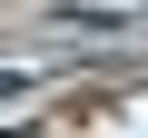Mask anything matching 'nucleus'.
<instances>
[{
	"label": "nucleus",
	"instance_id": "f257e3e1",
	"mask_svg": "<svg viewBox=\"0 0 148 138\" xmlns=\"http://www.w3.org/2000/svg\"><path fill=\"white\" fill-rule=\"evenodd\" d=\"M59 30H128V10H79V0H69V10H49Z\"/></svg>",
	"mask_w": 148,
	"mask_h": 138
}]
</instances>
